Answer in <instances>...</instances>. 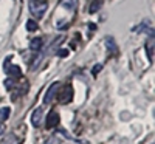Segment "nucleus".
I'll return each mask as SVG.
<instances>
[{"label": "nucleus", "mask_w": 155, "mask_h": 144, "mask_svg": "<svg viewBox=\"0 0 155 144\" xmlns=\"http://www.w3.org/2000/svg\"><path fill=\"white\" fill-rule=\"evenodd\" d=\"M2 144H19V139L16 138V135H12V133H11V135H8V136L3 139Z\"/></svg>", "instance_id": "nucleus-12"}, {"label": "nucleus", "mask_w": 155, "mask_h": 144, "mask_svg": "<svg viewBox=\"0 0 155 144\" xmlns=\"http://www.w3.org/2000/svg\"><path fill=\"white\" fill-rule=\"evenodd\" d=\"M9 113H11V109L9 107H2V109H0V123L6 121L8 118H9Z\"/></svg>", "instance_id": "nucleus-10"}, {"label": "nucleus", "mask_w": 155, "mask_h": 144, "mask_svg": "<svg viewBox=\"0 0 155 144\" xmlns=\"http://www.w3.org/2000/svg\"><path fill=\"white\" fill-rule=\"evenodd\" d=\"M45 144H61V141H59V138H56V136H51V138H48V139L45 141Z\"/></svg>", "instance_id": "nucleus-14"}, {"label": "nucleus", "mask_w": 155, "mask_h": 144, "mask_svg": "<svg viewBox=\"0 0 155 144\" xmlns=\"http://www.w3.org/2000/svg\"><path fill=\"white\" fill-rule=\"evenodd\" d=\"M42 118H44V109L42 107H37L33 113H31V124L34 127H39L42 123Z\"/></svg>", "instance_id": "nucleus-5"}, {"label": "nucleus", "mask_w": 155, "mask_h": 144, "mask_svg": "<svg viewBox=\"0 0 155 144\" xmlns=\"http://www.w3.org/2000/svg\"><path fill=\"white\" fill-rule=\"evenodd\" d=\"M5 71L8 73L9 77H20L22 76V70L17 67V65H11V64H5Z\"/></svg>", "instance_id": "nucleus-6"}, {"label": "nucleus", "mask_w": 155, "mask_h": 144, "mask_svg": "<svg viewBox=\"0 0 155 144\" xmlns=\"http://www.w3.org/2000/svg\"><path fill=\"white\" fill-rule=\"evenodd\" d=\"M104 44H106L107 51H110V54H112V56H116V54H118V45H116V42H115V39H113V37H110V36L106 37Z\"/></svg>", "instance_id": "nucleus-7"}, {"label": "nucleus", "mask_w": 155, "mask_h": 144, "mask_svg": "<svg viewBox=\"0 0 155 144\" xmlns=\"http://www.w3.org/2000/svg\"><path fill=\"white\" fill-rule=\"evenodd\" d=\"M146 48H147V56H149V61H152V50H153V37H149V41L146 44Z\"/></svg>", "instance_id": "nucleus-11"}, {"label": "nucleus", "mask_w": 155, "mask_h": 144, "mask_svg": "<svg viewBox=\"0 0 155 144\" xmlns=\"http://www.w3.org/2000/svg\"><path fill=\"white\" fill-rule=\"evenodd\" d=\"M27 30L28 31H36L37 30V23H36V20H27Z\"/></svg>", "instance_id": "nucleus-13"}, {"label": "nucleus", "mask_w": 155, "mask_h": 144, "mask_svg": "<svg viewBox=\"0 0 155 144\" xmlns=\"http://www.w3.org/2000/svg\"><path fill=\"white\" fill-rule=\"evenodd\" d=\"M47 8H48V3L45 0H31L30 2V11L36 19H41L44 16V12L47 11Z\"/></svg>", "instance_id": "nucleus-1"}, {"label": "nucleus", "mask_w": 155, "mask_h": 144, "mask_svg": "<svg viewBox=\"0 0 155 144\" xmlns=\"http://www.w3.org/2000/svg\"><path fill=\"white\" fill-rule=\"evenodd\" d=\"M12 79H14V77H9V79L5 81V87H6V88H11L12 85H14V81H12Z\"/></svg>", "instance_id": "nucleus-15"}, {"label": "nucleus", "mask_w": 155, "mask_h": 144, "mask_svg": "<svg viewBox=\"0 0 155 144\" xmlns=\"http://www.w3.org/2000/svg\"><path fill=\"white\" fill-rule=\"evenodd\" d=\"M3 133V126H2V123H0V135Z\"/></svg>", "instance_id": "nucleus-18"}, {"label": "nucleus", "mask_w": 155, "mask_h": 144, "mask_svg": "<svg viewBox=\"0 0 155 144\" xmlns=\"http://www.w3.org/2000/svg\"><path fill=\"white\" fill-rule=\"evenodd\" d=\"M59 121H61L59 113H58L56 110H51V112L47 115V118H45V127H47V129H53V127H56V126L59 124Z\"/></svg>", "instance_id": "nucleus-4"}, {"label": "nucleus", "mask_w": 155, "mask_h": 144, "mask_svg": "<svg viewBox=\"0 0 155 144\" xmlns=\"http://www.w3.org/2000/svg\"><path fill=\"white\" fill-rule=\"evenodd\" d=\"M101 68H102V65H101V64H98L95 68H92V73H93V76H95V74H98V73L101 71Z\"/></svg>", "instance_id": "nucleus-16"}, {"label": "nucleus", "mask_w": 155, "mask_h": 144, "mask_svg": "<svg viewBox=\"0 0 155 144\" xmlns=\"http://www.w3.org/2000/svg\"><path fill=\"white\" fill-rule=\"evenodd\" d=\"M68 54V50H59V56L61 57H65Z\"/></svg>", "instance_id": "nucleus-17"}, {"label": "nucleus", "mask_w": 155, "mask_h": 144, "mask_svg": "<svg viewBox=\"0 0 155 144\" xmlns=\"http://www.w3.org/2000/svg\"><path fill=\"white\" fill-rule=\"evenodd\" d=\"M41 47H42V39H41V37H34V39H31L30 48H31L33 51H39V50H41Z\"/></svg>", "instance_id": "nucleus-8"}, {"label": "nucleus", "mask_w": 155, "mask_h": 144, "mask_svg": "<svg viewBox=\"0 0 155 144\" xmlns=\"http://www.w3.org/2000/svg\"><path fill=\"white\" fill-rule=\"evenodd\" d=\"M102 5H104V2L102 0H93V3L90 5V14H93V12H96V11H99L101 8H102Z\"/></svg>", "instance_id": "nucleus-9"}, {"label": "nucleus", "mask_w": 155, "mask_h": 144, "mask_svg": "<svg viewBox=\"0 0 155 144\" xmlns=\"http://www.w3.org/2000/svg\"><path fill=\"white\" fill-rule=\"evenodd\" d=\"M58 99H59L61 104H68V102H71V101H73V87H71L70 84H67L65 87L61 90Z\"/></svg>", "instance_id": "nucleus-2"}, {"label": "nucleus", "mask_w": 155, "mask_h": 144, "mask_svg": "<svg viewBox=\"0 0 155 144\" xmlns=\"http://www.w3.org/2000/svg\"><path fill=\"white\" fill-rule=\"evenodd\" d=\"M59 82H53L50 85V88H48V91L45 93V96H44V102L45 104H51L54 99H56V93H58V90H59Z\"/></svg>", "instance_id": "nucleus-3"}]
</instances>
